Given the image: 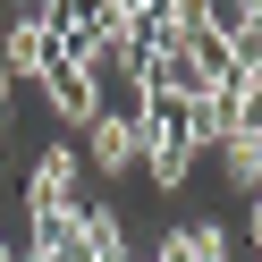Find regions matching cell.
Wrapping results in <instances>:
<instances>
[{"instance_id":"4","label":"cell","mask_w":262,"mask_h":262,"mask_svg":"<svg viewBox=\"0 0 262 262\" xmlns=\"http://www.w3.org/2000/svg\"><path fill=\"white\" fill-rule=\"evenodd\" d=\"M245 237H254V254H262V203H254V220H245Z\"/></svg>"},{"instance_id":"2","label":"cell","mask_w":262,"mask_h":262,"mask_svg":"<svg viewBox=\"0 0 262 262\" xmlns=\"http://www.w3.org/2000/svg\"><path fill=\"white\" fill-rule=\"evenodd\" d=\"M76 161H93L102 178H127L136 169V110H102V119L85 127V152Z\"/></svg>"},{"instance_id":"1","label":"cell","mask_w":262,"mask_h":262,"mask_svg":"<svg viewBox=\"0 0 262 262\" xmlns=\"http://www.w3.org/2000/svg\"><path fill=\"white\" fill-rule=\"evenodd\" d=\"M76 211H85V161L68 144H51L34 161V220H76Z\"/></svg>"},{"instance_id":"3","label":"cell","mask_w":262,"mask_h":262,"mask_svg":"<svg viewBox=\"0 0 262 262\" xmlns=\"http://www.w3.org/2000/svg\"><path fill=\"white\" fill-rule=\"evenodd\" d=\"M220 178H228L237 194H254V203H262V127H237V136L220 144Z\"/></svg>"}]
</instances>
